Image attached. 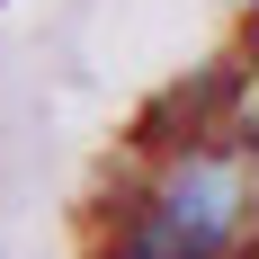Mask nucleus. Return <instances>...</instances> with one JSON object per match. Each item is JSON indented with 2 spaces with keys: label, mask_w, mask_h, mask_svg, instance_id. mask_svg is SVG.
<instances>
[{
  "label": "nucleus",
  "mask_w": 259,
  "mask_h": 259,
  "mask_svg": "<svg viewBox=\"0 0 259 259\" xmlns=\"http://www.w3.org/2000/svg\"><path fill=\"white\" fill-rule=\"evenodd\" d=\"M241 224H250V188L241 161L197 143L161 170V188L143 197V214L125 224V259H233Z\"/></svg>",
  "instance_id": "f257e3e1"
}]
</instances>
